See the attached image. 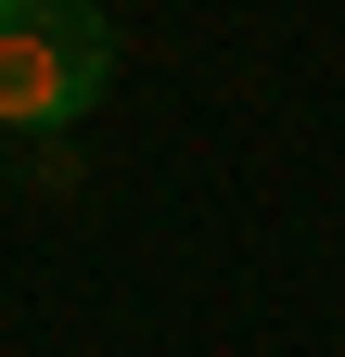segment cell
Instances as JSON below:
<instances>
[{
  "instance_id": "cell-1",
  "label": "cell",
  "mask_w": 345,
  "mask_h": 357,
  "mask_svg": "<svg viewBox=\"0 0 345 357\" xmlns=\"http://www.w3.org/2000/svg\"><path fill=\"white\" fill-rule=\"evenodd\" d=\"M115 89L103 0H0V141H64Z\"/></svg>"
}]
</instances>
